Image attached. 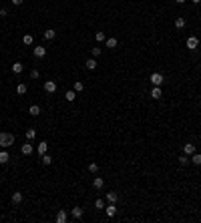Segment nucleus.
<instances>
[{"mask_svg": "<svg viewBox=\"0 0 201 223\" xmlns=\"http://www.w3.org/2000/svg\"><path fill=\"white\" fill-rule=\"evenodd\" d=\"M149 81H151V85H153V87H161V85L165 83V77H163L161 73H153L151 77H149Z\"/></svg>", "mask_w": 201, "mask_h": 223, "instance_id": "nucleus-2", "label": "nucleus"}, {"mask_svg": "<svg viewBox=\"0 0 201 223\" xmlns=\"http://www.w3.org/2000/svg\"><path fill=\"white\" fill-rule=\"evenodd\" d=\"M185 24H187V22H185V18H177V20H175V28H179V30H181V28H185Z\"/></svg>", "mask_w": 201, "mask_h": 223, "instance_id": "nucleus-26", "label": "nucleus"}, {"mask_svg": "<svg viewBox=\"0 0 201 223\" xmlns=\"http://www.w3.org/2000/svg\"><path fill=\"white\" fill-rule=\"evenodd\" d=\"M44 91H46L48 95H54V92H57V83H54V81H46V83H44Z\"/></svg>", "mask_w": 201, "mask_h": 223, "instance_id": "nucleus-3", "label": "nucleus"}, {"mask_svg": "<svg viewBox=\"0 0 201 223\" xmlns=\"http://www.w3.org/2000/svg\"><path fill=\"white\" fill-rule=\"evenodd\" d=\"M95 38L99 40V42H103V40H107V36H105V32H97V34H95Z\"/></svg>", "mask_w": 201, "mask_h": 223, "instance_id": "nucleus-31", "label": "nucleus"}, {"mask_svg": "<svg viewBox=\"0 0 201 223\" xmlns=\"http://www.w3.org/2000/svg\"><path fill=\"white\" fill-rule=\"evenodd\" d=\"M107 46H109V49H115L117 46V38H107Z\"/></svg>", "mask_w": 201, "mask_h": 223, "instance_id": "nucleus-30", "label": "nucleus"}, {"mask_svg": "<svg viewBox=\"0 0 201 223\" xmlns=\"http://www.w3.org/2000/svg\"><path fill=\"white\" fill-rule=\"evenodd\" d=\"M32 151H34V147L30 145V143H24V145L20 147V153H22V155H30Z\"/></svg>", "mask_w": 201, "mask_h": 223, "instance_id": "nucleus-9", "label": "nucleus"}, {"mask_svg": "<svg viewBox=\"0 0 201 223\" xmlns=\"http://www.w3.org/2000/svg\"><path fill=\"white\" fill-rule=\"evenodd\" d=\"M34 137H36V129H26V139L32 141Z\"/></svg>", "mask_w": 201, "mask_h": 223, "instance_id": "nucleus-27", "label": "nucleus"}, {"mask_svg": "<svg viewBox=\"0 0 201 223\" xmlns=\"http://www.w3.org/2000/svg\"><path fill=\"white\" fill-rule=\"evenodd\" d=\"M22 199H24V195L20 193V191H16V193H12V203H14V205H18L20 201H22Z\"/></svg>", "mask_w": 201, "mask_h": 223, "instance_id": "nucleus-16", "label": "nucleus"}, {"mask_svg": "<svg viewBox=\"0 0 201 223\" xmlns=\"http://www.w3.org/2000/svg\"><path fill=\"white\" fill-rule=\"evenodd\" d=\"M175 2H177V4H183V2H185V0H175Z\"/></svg>", "mask_w": 201, "mask_h": 223, "instance_id": "nucleus-39", "label": "nucleus"}, {"mask_svg": "<svg viewBox=\"0 0 201 223\" xmlns=\"http://www.w3.org/2000/svg\"><path fill=\"white\" fill-rule=\"evenodd\" d=\"M183 153H185V155H193V153H195V145H193V143H185V145H183Z\"/></svg>", "mask_w": 201, "mask_h": 223, "instance_id": "nucleus-8", "label": "nucleus"}, {"mask_svg": "<svg viewBox=\"0 0 201 223\" xmlns=\"http://www.w3.org/2000/svg\"><path fill=\"white\" fill-rule=\"evenodd\" d=\"M64 99H67L68 103H72V101H75V99H77V91H75V88H72V91H67V95H64Z\"/></svg>", "mask_w": 201, "mask_h": 223, "instance_id": "nucleus-17", "label": "nucleus"}, {"mask_svg": "<svg viewBox=\"0 0 201 223\" xmlns=\"http://www.w3.org/2000/svg\"><path fill=\"white\" fill-rule=\"evenodd\" d=\"M72 88H75V91H77V92H81V91H85V85H82L81 81H77V83L72 85Z\"/></svg>", "mask_w": 201, "mask_h": 223, "instance_id": "nucleus-28", "label": "nucleus"}, {"mask_svg": "<svg viewBox=\"0 0 201 223\" xmlns=\"http://www.w3.org/2000/svg\"><path fill=\"white\" fill-rule=\"evenodd\" d=\"M85 67L89 68V70H95V68H97V60H95V58H86V60H85Z\"/></svg>", "mask_w": 201, "mask_h": 223, "instance_id": "nucleus-15", "label": "nucleus"}, {"mask_svg": "<svg viewBox=\"0 0 201 223\" xmlns=\"http://www.w3.org/2000/svg\"><path fill=\"white\" fill-rule=\"evenodd\" d=\"M0 16H2V18H4V16H8V10L2 8V10H0Z\"/></svg>", "mask_w": 201, "mask_h": 223, "instance_id": "nucleus-36", "label": "nucleus"}, {"mask_svg": "<svg viewBox=\"0 0 201 223\" xmlns=\"http://www.w3.org/2000/svg\"><path fill=\"white\" fill-rule=\"evenodd\" d=\"M199 49H201V44H199Z\"/></svg>", "mask_w": 201, "mask_h": 223, "instance_id": "nucleus-40", "label": "nucleus"}, {"mask_svg": "<svg viewBox=\"0 0 201 223\" xmlns=\"http://www.w3.org/2000/svg\"><path fill=\"white\" fill-rule=\"evenodd\" d=\"M179 163H181V167H185V165L191 163V159H189V155H181V157H179Z\"/></svg>", "mask_w": 201, "mask_h": 223, "instance_id": "nucleus-24", "label": "nucleus"}, {"mask_svg": "<svg viewBox=\"0 0 201 223\" xmlns=\"http://www.w3.org/2000/svg\"><path fill=\"white\" fill-rule=\"evenodd\" d=\"M40 163H42V165H53V157L44 153V155L40 157Z\"/></svg>", "mask_w": 201, "mask_h": 223, "instance_id": "nucleus-21", "label": "nucleus"}, {"mask_svg": "<svg viewBox=\"0 0 201 223\" xmlns=\"http://www.w3.org/2000/svg\"><path fill=\"white\" fill-rule=\"evenodd\" d=\"M22 42H24V44H32V36H30V34H24Z\"/></svg>", "mask_w": 201, "mask_h": 223, "instance_id": "nucleus-33", "label": "nucleus"}, {"mask_svg": "<svg viewBox=\"0 0 201 223\" xmlns=\"http://www.w3.org/2000/svg\"><path fill=\"white\" fill-rule=\"evenodd\" d=\"M22 70H24V64L22 63H14V64H12V73L18 74V73H22Z\"/></svg>", "mask_w": 201, "mask_h": 223, "instance_id": "nucleus-23", "label": "nucleus"}, {"mask_svg": "<svg viewBox=\"0 0 201 223\" xmlns=\"http://www.w3.org/2000/svg\"><path fill=\"white\" fill-rule=\"evenodd\" d=\"M26 91H28V87H26L24 83H18V85H16V92H18V95H26Z\"/></svg>", "mask_w": 201, "mask_h": 223, "instance_id": "nucleus-18", "label": "nucleus"}, {"mask_svg": "<svg viewBox=\"0 0 201 223\" xmlns=\"http://www.w3.org/2000/svg\"><path fill=\"white\" fill-rule=\"evenodd\" d=\"M28 113H30L32 117H38V115H40V107H38V105H30Z\"/></svg>", "mask_w": 201, "mask_h": 223, "instance_id": "nucleus-19", "label": "nucleus"}, {"mask_svg": "<svg viewBox=\"0 0 201 223\" xmlns=\"http://www.w3.org/2000/svg\"><path fill=\"white\" fill-rule=\"evenodd\" d=\"M67 219H68L67 211H64V209H60V211L57 213V223H67Z\"/></svg>", "mask_w": 201, "mask_h": 223, "instance_id": "nucleus-7", "label": "nucleus"}, {"mask_svg": "<svg viewBox=\"0 0 201 223\" xmlns=\"http://www.w3.org/2000/svg\"><path fill=\"white\" fill-rule=\"evenodd\" d=\"M191 163L193 165H201V153H197V151L193 153L191 155Z\"/></svg>", "mask_w": 201, "mask_h": 223, "instance_id": "nucleus-20", "label": "nucleus"}, {"mask_svg": "<svg viewBox=\"0 0 201 223\" xmlns=\"http://www.w3.org/2000/svg\"><path fill=\"white\" fill-rule=\"evenodd\" d=\"M14 145V135H10V133H0V147H4V149H8V147Z\"/></svg>", "mask_w": 201, "mask_h": 223, "instance_id": "nucleus-1", "label": "nucleus"}, {"mask_svg": "<svg viewBox=\"0 0 201 223\" xmlns=\"http://www.w3.org/2000/svg\"><path fill=\"white\" fill-rule=\"evenodd\" d=\"M32 52H34V56H36V58H44V56H46V49H44V46H36Z\"/></svg>", "mask_w": 201, "mask_h": 223, "instance_id": "nucleus-5", "label": "nucleus"}, {"mask_svg": "<svg viewBox=\"0 0 201 223\" xmlns=\"http://www.w3.org/2000/svg\"><path fill=\"white\" fill-rule=\"evenodd\" d=\"M103 185H105V179H103V177H95V179H93V187H95V189H103Z\"/></svg>", "mask_w": 201, "mask_h": 223, "instance_id": "nucleus-12", "label": "nucleus"}, {"mask_svg": "<svg viewBox=\"0 0 201 223\" xmlns=\"http://www.w3.org/2000/svg\"><path fill=\"white\" fill-rule=\"evenodd\" d=\"M89 171H91V173H99V165H97V163H91V165H89Z\"/></svg>", "mask_w": 201, "mask_h": 223, "instance_id": "nucleus-32", "label": "nucleus"}, {"mask_svg": "<svg viewBox=\"0 0 201 223\" xmlns=\"http://www.w3.org/2000/svg\"><path fill=\"white\" fill-rule=\"evenodd\" d=\"M105 211H107V215H109V217H113V215L117 213V205H115V203H109V205L105 207Z\"/></svg>", "mask_w": 201, "mask_h": 223, "instance_id": "nucleus-14", "label": "nucleus"}, {"mask_svg": "<svg viewBox=\"0 0 201 223\" xmlns=\"http://www.w3.org/2000/svg\"><path fill=\"white\" fill-rule=\"evenodd\" d=\"M163 97V91H161V87H153V91H151V99H161Z\"/></svg>", "mask_w": 201, "mask_h": 223, "instance_id": "nucleus-11", "label": "nucleus"}, {"mask_svg": "<svg viewBox=\"0 0 201 223\" xmlns=\"http://www.w3.org/2000/svg\"><path fill=\"white\" fill-rule=\"evenodd\" d=\"M38 77H40V73L36 70V68H34V70H30V78H38Z\"/></svg>", "mask_w": 201, "mask_h": 223, "instance_id": "nucleus-35", "label": "nucleus"}, {"mask_svg": "<svg viewBox=\"0 0 201 223\" xmlns=\"http://www.w3.org/2000/svg\"><path fill=\"white\" fill-rule=\"evenodd\" d=\"M191 2H193V4H199V2H201V0H191Z\"/></svg>", "mask_w": 201, "mask_h": 223, "instance_id": "nucleus-38", "label": "nucleus"}, {"mask_svg": "<svg viewBox=\"0 0 201 223\" xmlns=\"http://www.w3.org/2000/svg\"><path fill=\"white\" fill-rule=\"evenodd\" d=\"M95 207L97 209H105L107 207V205H105V199H97V201H95Z\"/></svg>", "mask_w": 201, "mask_h": 223, "instance_id": "nucleus-29", "label": "nucleus"}, {"mask_svg": "<svg viewBox=\"0 0 201 223\" xmlns=\"http://www.w3.org/2000/svg\"><path fill=\"white\" fill-rule=\"evenodd\" d=\"M10 161V155H8V151H0V165H6V163H8Z\"/></svg>", "mask_w": 201, "mask_h": 223, "instance_id": "nucleus-10", "label": "nucleus"}, {"mask_svg": "<svg viewBox=\"0 0 201 223\" xmlns=\"http://www.w3.org/2000/svg\"><path fill=\"white\" fill-rule=\"evenodd\" d=\"M107 201H109V203H117V193H115V191L107 193Z\"/></svg>", "mask_w": 201, "mask_h": 223, "instance_id": "nucleus-25", "label": "nucleus"}, {"mask_svg": "<svg viewBox=\"0 0 201 223\" xmlns=\"http://www.w3.org/2000/svg\"><path fill=\"white\" fill-rule=\"evenodd\" d=\"M42 36H44V38H46V40H53L54 36H57V32H54L53 28H48V30H44V34H42Z\"/></svg>", "mask_w": 201, "mask_h": 223, "instance_id": "nucleus-22", "label": "nucleus"}, {"mask_svg": "<svg viewBox=\"0 0 201 223\" xmlns=\"http://www.w3.org/2000/svg\"><path fill=\"white\" fill-rule=\"evenodd\" d=\"M36 151H38V155L42 157L44 153L48 151V143H46V141H40V143H38V147H36Z\"/></svg>", "mask_w": 201, "mask_h": 223, "instance_id": "nucleus-6", "label": "nucleus"}, {"mask_svg": "<svg viewBox=\"0 0 201 223\" xmlns=\"http://www.w3.org/2000/svg\"><path fill=\"white\" fill-rule=\"evenodd\" d=\"M71 213H72V217H75V219H81L82 213H85V209H82V207H72Z\"/></svg>", "mask_w": 201, "mask_h": 223, "instance_id": "nucleus-13", "label": "nucleus"}, {"mask_svg": "<svg viewBox=\"0 0 201 223\" xmlns=\"http://www.w3.org/2000/svg\"><path fill=\"white\" fill-rule=\"evenodd\" d=\"M197 46H199V40H197V36H189V38H187V49L195 50Z\"/></svg>", "mask_w": 201, "mask_h": 223, "instance_id": "nucleus-4", "label": "nucleus"}, {"mask_svg": "<svg viewBox=\"0 0 201 223\" xmlns=\"http://www.w3.org/2000/svg\"><path fill=\"white\" fill-rule=\"evenodd\" d=\"M91 54H93V58L100 56V49H93V50H91Z\"/></svg>", "mask_w": 201, "mask_h": 223, "instance_id": "nucleus-34", "label": "nucleus"}, {"mask_svg": "<svg viewBox=\"0 0 201 223\" xmlns=\"http://www.w3.org/2000/svg\"><path fill=\"white\" fill-rule=\"evenodd\" d=\"M22 2H24V0H12V4H14V6H20Z\"/></svg>", "mask_w": 201, "mask_h": 223, "instance_id": "nucleus-37", "label": "nucleus"}]
</instances>
